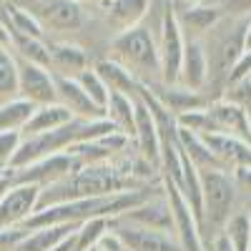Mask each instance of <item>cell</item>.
Returning <instances> with one entry per match:
<instances>
[{
    "mask_svg": "<svg viewBox=\"0 0 251 251\" xmlns=\"http://www.w3.org/2000/svg\"><path fill=\"white\" fill-rule=\"evenodd\" d=\"M249 75H251V50H244V53L236 58V63L231 66V71H228L226 80H228V86H231V83L246 80Z\"/></svg>",
    "mask_w": 251,
    "mask_h": 251,
    "instance_id": "35",
    "label": "cell"
},
{
    "mask_svg": "<svg viewBox=\"0 0 251 251\" xmlns=\"http://www.w3.org/2000/svg\"><path fill=\"white\" fill-rule=\"evenodd\" d=\"M80 224H48L25 231V236L15 244L13 251H50L58 241H63L68 234H73Z\"/></svg>",
    "mask_w": 251,
    "mask_h": 251,
    "instance_id": "21",
    "label": "cell"
},
{
    "mask_svg": "<svg viewBox=\"0 0 251 251\" xmlns=\"http://www.w3.org/2000/svg\"><path fill=\"white\" fill-rule=\"evenodd\" d=\"M25 236V228L23 226H8V228H0V251H13L15 244Z\"/></svg>",
    "mask_w": 251,
    "mask_h": 251,
    "instance_id": "36",
    "label": "cell"
},
{
    "mask_svg": "<svg viewBox=\"0 0 251 251\" xmlns=\"http://www.w3.org/2000/svg\"><path fill=\"white\" fill-rule=\"evenodd\" d=\"M244 50H251V15L246 23V33H244Z\"/></svg>",
    "mask_w": 251,
    "mask_h": 251,
    "instance_id": "43",
    "label": "cell"
},
{
    "mask_svg": "<svg viewBox=\"0 0 251 251\" xmlns=\"http://www.w3.org/2000/svg\"><path fill=\"white\" fill-rule=\"evenodd\" d=\"M246 251H251V244H249V249H246Z\"/></svg>",
    "mask_w": 251,
    "mask_h": 251,
    "instance_id": "47",
    "label": "cell"
},
{
    "mask_svg": "<svg viewBox=\"0 0 251 251\" xmlns=\"http://www.w3.org/2000/svg\"><path fill=\"white\" fill-rule=\"evenodd\" d=\"M178 23L183 30V38H201L211 30L219 20H224V8L221 5H196V8H186V10H176Z\"/></svg>",
    "mask_w": 251,
    "mask_h": 251,
    "instance_id": "20",
    "label": "cell"
},
{
    "mask_svg": "<svg viewBox=\"0 0 251 251\" xmlns=\"http://www.w3.org/2000/svg\"><path fill=\"white\" fill-rule=\"evenodd\" d=\"M50 50V68L60 75H75L78 71L88 68V55L80 46L73 43H53L48 46Z\"/></svg>",
    "mask_w": 251,
    "mask_h": 251,
    "instance_id": "25",
    "label": "cell"
},
{
    "mask_svg": "<svg viewBox=\"0 0 251 251\" xmlns=\"http://www.w3.org/2000/svg\"><path fill=\"white\" fill-rule=\"evenodd\" d=\"M221 228H224L221 234L228 239V244L234 246V251H246L249 249V244H251V219H249L246 211L231 214Z\"/></svg>",
    "mask_w": 251,
    "mask_h": 251,
    "instance_id": "30",
    "label": "cell"
},
{
    "mask_svg": "<svg viewBox=\"0 0 251 251\" xmlns=\"http://www.w3.org/2000/svg\"><path fill=\"white\" fill-rule=\"evenodd\" d=\"M163 194L169 199L171 206V216H174V234L176 241L181 246V251H203V236H201V224L196 219V214L191 211L188 201L183 199V194L178 188L163 178Z\"/></svg>",
    "mask_w": 251,
    "mask_h": 251,
    "instance_id": "7",
    "label": "cell"
},
{
    "mask_svg": "<svg viewBox=\"0 0 251 251\" xmlns=\"http://www.w3.org/2000/svg\"><path fill=\"white\" fill-rule=\"evenodd\" d=\"M196 5H201V0H178V8H181V10H186V8H196Z\"/></svg>",
    "mask_w": 251,
    "mask_h": 251,
    "instance_id": "45",
    "label": "cell"
},
{
    "mask_svg": "<svg viewBox=\"0 0 251 251\" xmlns=\"http://www.w3.org/2000/svg\"><path fill=\"white\" fill-rule=\"evenodd\" d=\"M10 183H13V181L8 178V174H0V196L8 191V186H10Z\"/></svg>",
    "mask_w": 251,
    "mask_h": 251,
    "instance_id": "44",
    "label": "cell"
},
{
    "mask_svg": "<svg viewBox=\"0 0 251 251\" xmlns=\"http://www.w3.org/2000/svg\"><path fill=\"white\" fill-rule=\"evenodd\" d=\"M108 231V219L106 216H96V219H88L83 221L78 228H75V249L78 251H86L91 246L98 244V239Z\"/></svg>",
    "mask_w": 251,
    "mask_h": 251,
    "instance_id": "32",
    "label": "cell"
},
{
    "mask_svg": "<svg viewBox=\"0 0 251 251\" xmlns=\"http://www.w3.org/2000/svg\"><path fill=\"white\" fill-rule=\"evenodd\" d=\"M75 80H78V86L86 91L100 108H106V103H108V96H111V91L106 88V83L100 80V75L93 71V68H83V71H78L75 75H73Z\"/></svg>",
    "mask_w": 251,
    "mask_h": 251,
    "instance_id": "33",
    "label": "cell"
},
{
    "mask_svg": "<svg viewBox=\"0 0 251 251\" xmlns=\"http://www.w3.org/2000/svg\"><path fill=\"white\" fill-rule=\"evenodd\" d=\"M208 121H211V131L216 133H231L236 138H244L251 143V116L249 108L231 98H219L206 106Z\"/></svg>",
    "mask_w": 251,
    "mask_h": 251,
    "instance_id": "10",
    "label": "cell"
},
{
    "mask_svg": "<svg viewBox=\"0 0 251 251\" xmlns=\"http://www.w3.org/2000/svg\"><path fill=\"white\" fill-rule=\"evenodd\" d=\"M249 219H251V214H249Z\"/></svg>",
    "mask_w": 251,
    "mask_h": 251,
    "instance_id": "49",
    "label": "cell"
},
{
    "mask_svg": "<svg viewBox=\"0 0 251 251\" xmlns=\"http://www.w3.org/2000/svg\"><path fill=\"white\" fill-rule=\"evenodd\" d=\"M18 96V58L10 48H0V100Z\"/></svg>",
    "mask_w": 251,
    "mask_h": 251,
    "instance_id": "31",
    "label": "cell"
},
{
    "mask_svg": "<svg viewBox=\"0 0 251 251\" xmlns=\"http://www.w3.org/2000/svg\"><path fill=\"white\" fill-rule=\"evenodd\" d=\"M133 96L111 91L108 103H106V118L128 138H133V133H136V103H133Z\"/></svg>",
    "mask_w": 251,
    "mask_h": 251,
    "instance_id": "24",
    "label": "cell"
},
{
    "mask_svg": "<svg viewBox=\"0 0 251 251\" xmlns=\"http://www.w3.org/2000/svg\"><path fill=\"white\" fill-rule=\"evenodd\" d=\"M201 199L203 216L201 224H211L221 228L231 216V206L236 201V181L224 169H201Z\"/></svg>",
    "mask_w": 251,
    "mask_h": 251,
    "instance_id": "3",
    "label": "cell"
},
{
    "mask_svg": "<svg viewBox=\"0 0 251 251\" xmlns=\"http://www.w3.org/2000/svg\"><path fill=\"white\" fill-rule=\"evenodd\" d=\"M20 138H23L20 131H3L0 133V174H5L10 169V161H13L18 146H20Z\"/></svg>",
    "mask_w": 251,
    "mask_h": 251,
    "instance_id": "34",
    "label": "cell"
},
{
    "mask_svg": "<svg viewBox=\"0 0 251 251\" xmlns=\"http://www.w3.org/2000/svg\"><path fill=\"white\" fill-rule=\"evenodd\" d=\"M126 221H133L138 226H146V228H156V231H163V234H171L174 231V216H171V206H169V199H166L163 188L158 194L149 196L146 201H141L138 206L128 208L126 214H121Z\"/></svg>",
    "mask_w": 251,
    "mask_h": 251,
    "instance_id": "12",
    "label": "cell"
},
{
    "mask_svg": "<svg viewBox=\"0 0 251 251\" xmlns=\"http://www.w3.org/2000/svg\"><path fill=\"white\" fill-rule=\"evenodd\" d=\"M0 48H10V30L3 20H0Z\"/></svg>",
    "mask_w": 251,
    "mask_h": 251,
    "instance_id": "41",
    "label": "cell"
},
{
    "mask_svg": "<svg viewBox=\"0 0 251 251\" xmlns=\"http://www.w3.org/2000/svg\"><path fill=\"white\" fill-rule=\"evenodd\" d=\"M78 3H103V0H78Z\"/></svg>",
    "mask_w": 251,
    "mask_h": 251,
    "instance_id": "46",
    "label": "cell"
},
{
    "mask_svg": "<svg viewBox=\"0 0 251 251\" xmlns=\"http://www.w3.org/2000/svg\"><path fill=\"white\" fill-rule=\"evenodd\" d=\"M249 80H251V75H249Z\"/></svg>",
    "mask_w": 251,
    "mask_h": 251,
    "instance_id": "48",
    "label": "cell"
},
{
    "mask_svg": "<svg viewBox=\"0 0 251 251\" xmlns=\"http://www.w3.org/2000/svg\"><path fill=\"white\" fill-rule=\"evenodd\" d=\"M226 15H251V0H224Z\"/></svg>",
    "mask_w": 251,
    "mask_h": 251,
    "instance_id": "38",
    "label": "cell"
},
{
    "mask_svg": "<svg viewBox=\"0 0 251 251\" xmlns=\"http://www.w3.org/2000/svg\"><path fill=\"white\" fill-rule=\"evenodd\" d=\"M136 103V133L133 141L138 146V156L143 161H149L153 169H161V141H158V128H156V121L151 116V111L146 108V103L133 96Z\"/></svg>",
    "mask_w": 251,
    "mask_h": 251,
    "instance_id": "15",
    "label": "cell"
},
{
    "mask_svg": "<svg viewBox=\"0 0 251 251\" xmlns=\"http://www.w3.org/2000/svg\"><path fill=\"white\" fill-rule=\"evenodd\" d=\"M40 23L55 30H78L83 25V8L78 0H48L40 5Z\"/></svg>",
    "mask_w": 251,
    "mask_h": 251,
    "instance_id": "18",
    "label": "cell"
},
{
    "mask_svg": "<svg viewBox=\"0 0 251 251\" xmlns=\"http://www.w3.org/2000/svg\"><path fill=\"white\" fill-rule=\"evenodd\" d=\"M80 161L68 153V151H60V153H50L46 158H38L33 163H25V166H18V169H8V178L13 183H38V186H46V183H53L63 176H68L73 171L80 169Z\"/></svg>",
    "mask_w": 251,
    "mask_h": 251,
    "instance_id": "5",
    "label": "cell"
},
{
    "mask_svg": "<svg viewBox=\"0 0 251 251\" xmlns=\"http://www.w3.org/2000/svg\"><path fill=\"white\" fill-rule=\"evenodd\" d=\"M96 246H98V251H128V246H126V244L121 241V236H118V234H113L111 228H108V231L98 239V244H96Z\"/></svg>",
    "mask_w": 251,
    "mask_h": 251,
    "instance_id": "37",
    "label": "cell"
},
{
    "mask_svg": "<svg viewBox=\"0 0 251 251\" xmlns=\"http://www.w3.org/2000/svg\"><path fill=\"white\" fill-rule=\"evenodd\" d=\"M146 83V88H149L161 106H166L174 116L183 113V111H194V108H206L208 103L201 98L199 91H191V88H186L181 86V83H163V80H141Z\"/></svg>",
    "mask_w": 251,
    "mask_h": 251,
    "instance_id": "16",
    "label": "cell"
},
{
    "mask_svg": "<svg viewBox=\"0 0 251 251\" xmlns=\"http://www.w3.org/2000/svg\"><path fill=\"white\" fill-rule=\"evenodd\" d=\"M55 78V96L58 100L66 106L73 116L78 118H106V108H100L98 103L78 86V80L73 75H60V73H53Z\"/></svg>",
    "mask_w": 251,
    "mask_h": 251,
    "instance_id": "13",
    "label": "cell"
},
{
    "mask_svg": "<svg viewBox=\"0 0 251 251\" xmlns=\"http://www.w3.org/2000/svg\"><path fill=\"white\" fill-rule=\"evenodd\" d=\"M183 30L171 0H163V18H161V40H158V60H161V80L178 83L181 75V58H183Z\"/></svg>",
    "mask_w": 251,
    "mask_h": 251,
    "instance_id": "4",
    "label": "cell"
},
{
    "mask_svg": "<svg viewBox=\"0 0 251 251\" xmlns=\"http://www.w3.org/2000/svg\"><path fill=\"white\" fill-rule=\"evenodd\" d=\"M108 228L121 236V241L128 246V251H181L178 241L171 239V234L138 226L133 221H126L123 216L108 219Z\"/></svg>",
    "mask_w": 251,
    "mask_h": 251,
    "instance_id": "8",
    "label": "cell"
},
{
    "mask_svg": "<svg viewBox=\"0 0 251 251\" xmlns=\"http://www.w3.org/2000/svg\"><path fill=\"white\" fill-rule=\"evenodd\" d=\"M50 251H78V249H75V231H73V234H68L63 241H58Z\"/></svg>",
    "mask_w": 251,
    "mask_h": 251,
    "instance_id": "40",
    "label": "cell"
},
{
    "mask_svg": "<svg viewBox=\"0 0 251 251\" xmlns=\"http://www.w3.org/2000/svg\"><path fill=\"white\" fill-rule=\"evenodd\" d=\"M3 23L8 25L10 33H23V35H33V38H46V30H43V23L40 18L28 13L25 8L20 5H13V3H5L3 5Z\"/></svg>",
    "mask_w": 251,
    "mask_h": 251,
    "instance_id": "28",
    "label": "cell"
},
{
    "mask_svg": "<svg viewBox=\"0 0 251 251\" xmlns=\"http://www.w3.org/2000/svg\"><path fill=\"white\" fill-rule=\"evenodd\" d=\"M73 118V113L63 106L60 100H53V103H43V106H35L30 118L25 121V126L20 128L23 136H35V133H43V131H50V128H58V126L68 123Z\"/></svg>",
    "mask_w": 251,
    "mask_h": 251,
    "instance_id": "22",
    "label": "cell"
},
{
    "mask_svg": "<svg viewBox=\"0 0 251 251\" xmlns=\"http://www.w3.org/2000/svg\"><path fill=\"white\" fill-rule=\"evenodd\" d=\"M18 96L35 103V106L58 100V96H55V78H53L50 68L18 58Z\"/></svg>",
    "mask_w": 251,
    "mask_h": 251,
    "instance_id": "9",
    "label": "cell"
},
{
    "mask_svg": "<svg viewBox=\"0 0 251 251\" xmlns=\"http://www.w3.org/2000/svg\"><path fill=\"white\" fill-rule=\"evenodd\" d=\"M10 50L15 53V58H23L38 66L50 68V50L46 38H33V35H23V33H10Z\"/></svg>",
    "mask_w": 251,
    "mask_h": 251,
    "instance_id": "26",
    "label": "cell"
},
{
    "mask_svg": "<svg viewBox=\"0 0 251 251\" xmlns=\"http://www.w3.org/2000/svg\"><path fill=\"white\" fill-rule=\"evenodd\" d=\"M40 196L38 183H10L8 191L0 196V228L23 226L25 219L35 211Z\"/></svg>",
    "mask_w": 251,
    "mask_h": 251,
    "instance_id": "11",
    "label": "cell"
},
{
    "mask_svg": "<svg viewBox=\"0 0 251 251\" xmlns=\"http://www.w3.org/2000/svg\"><path fill=\"white\" fill-rule=\"evenodd\" d=\"M33 108H35V103L20 98V96L3 100L0 103V133L3 131H20L25 126V121L30 118Z\"/></svg>",
    "mask_w": 251,
    "mask_h": 251,
    "instance_id": "29",
    "label": "cell"
},
{
    "mask_svg": "<svg viewBox=\"0 0 251 251\" xmlns=\"http://www.w3.org/2000/svg\"><path fill=\"white\" fill-rule=\"evenodd\" d=\"M176 136H178V146H181V151L191 158L196 166H199V171L201 169H221V163L214 158V153L206 149V143H203V138L199 136V133H194V131H188V128H181L178 126V131H176ZM226 171V169H224Z\"/></svg>",
    "mask_w": 251,
    "mask_h": 251,
    "instance_id": "27",
    "label": "cell"
},
{
    "mask_svg": "<svg viewBox=\"0 0 251 251\" xmlns=\"http://www.w3.org/2000/svg\"><path fill=\"white\" fill-rule=\"evenodd\" d=\"M149 5L151 0H103L100 3L108 25H113L118 33L138 25L149 13Z\"/></svg>",
    "mask_w": 251,
    "mask_h": 251,
    "instance_id": "19",
    "label": "cell"
},
{
    "mask_svg": "<svg viewBox=\"0 0 251 251\" xmlns=\"http://www.w3.org/2000/svg\"><path fill=\"white\" fill-rule=\"evenodd\" d=\"M113 50H116V60L123 63L138 80H149V75L161 73L158 46L143 25L121 30L113 38Z\"/></svg>",
    "mask_w": 251,
    "mask_h": 251,
    "instance_id": "2",
    "label": "cell"
},
{
    "mask_svg": "<svg viewBox=\"0 0 251 251\" xmlns=\"http://www.w3.org/2000/svg\"><path fill=\"white\" fill-rule=\"evenodd\" d=\"M231 171H234V181H236V186H246V188H251V163L236 166V169H231Z\"/></svg>",
    "mask_w": 251,
    "mask_h": 251,
    "instance_id": "39",
    "label": "cell"
},
{
    "mask_svg": "<svg viewBox=\"0 0 251 251\" xmlns=\"http://www.w3.org/2000/svg\"><path fill=\"white\" fill-rule=\"evenodd\" d=\"M208 80V58L201 38H186L183 58H181V75L178 83L191 91H201Z\"/></svg>",
    "mask_w": 251,
    "mask_h": 251,
    "instance_id": "17",
    "label": "cell"
},
{
    "mask_svg": "<svg viewBox=\"0 0 251 251\" xmlns=\"http://www.w3.org/2000/svg\"><path fill=\"white\" fill-rule=\"evenodd\" d=\"M93 71L100 75V80L106 83L108 91H116V93H126V96H133L136 93V86H138V78L118 63L116 58H108V60H98Z\"/></svg>",
    "mask_w": 251,
    "mask_h": 251,
    "instance_id": "23",
    "label": "cell"
},
{
    "mask_svg": "<svg viewBox=\"0 0 251 251\" xmlns=\"http://www.w3.org/2000/svg\"><path fill=\"white\" fill-rule=\"evenodd\" d=\"M239 20L224 33H219V23L208 30L211 38V50H206L208 58V78H211V71L219 75H228L231 66L236 63V58L244 53V33H246V23H249V15H236Z\"/></svg>",
    "mask_w": 251,
    "mask_h": 251,
    "instance_id": "6",
    "label": "cell"
},
{
    "mask_svg": "<svg viewBox=\"0 0 251 251\" xmlns=\"http://www.w3.org/2000/svg\"><path fill=\"white\" fill-rule=\"evenodd\" d=\"M214 251H234V246L228 244V239H226V236L221 234V236H219V239L214 241Z\"/></svg>",
    "mask_w": 251,
    "mask_h": 251,
    "instance_id": "42",
    "label": "cell"
},
{
    "mask_svg": "<svg viewBox=\"0 0 251 251\" xmlns=\"http://www.w3.org/2000/svg\"><path fill=\"white\" fill-rule=\"evenodd\" d=\"M206 143V149L214 153V158L221 163V169L231 171L236 166L251 163V143H246L244 138H236L231 133H216V131H208V133H199Z\"/></svg>",
    "mask_w": 251,
    "mask_h": 251,
    "instance_id": "14",
    "label": "cell"
},
{
    "mask_svg": "<svg viewBox=\"0 0 251 251\" xmlns=\"http://www.w3.org/2000/svg\"><path fill=\"white\" fill-rule=\"evenodd\" d=\"M131 188V178H126L121 169L111 166V161L100 163H86L78 171L63 176L53 183L40 186L38 206H50L60 201H73V199H91V196H106V194H118Z\"/></svg>",
    "mask_w": 251,
    "mask_h": 251,
    "instance_id": "1",
    "label": "cell"
}]
</instances>
